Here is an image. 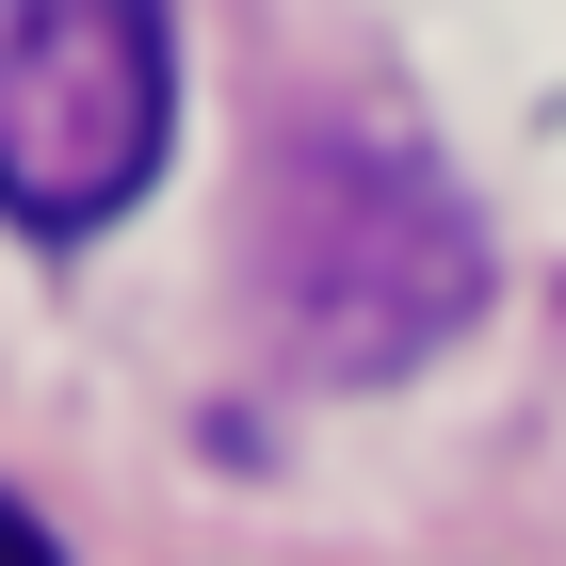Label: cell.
I'll return each mask as SVG.
<instances>
[{"instance_id": "6da1fadb", "label": "cell", "mask_w": 566, "mask_h": 566, "mask_svg": "<svg viewBox=\"0 0 566 566\" xmlns=\"http://www.w3.org/2000/svg\"><path fill=\"white\" fill-rule=\"evenodd\" d=\"M260 307L292 373H421L485 307V227L405 130H292L260 178Z\"/></svg>"}, {"instance_id": "7a4b0ae2", "label": "cell", "mask_w": 566, "mask_h": 566, "mask_svg": "<svg viewBox=\"0 0 566 566\" xmlns=\"http://www.w3.org/2000/svg\"><path fill=\"white\" fill-rule=\"evenodd\" d=\"M178 146V17L163 0H0V227L82 243Z\"/></svg>"}, {"instance_id": "3957f363", "label": "cell", "mask_w": 566, "mask_h": 566, "mask_svg": "<svg viewBox=\"0 0 566 566\" xmlns=\"http://www.w3.org/2000/svg\"><path fill=\"white\" fill-rule=\"evenodd\" d=\"M0 566H65V551H49V518L17 502V485H0Z\"/></svg>"}]
</instances>
